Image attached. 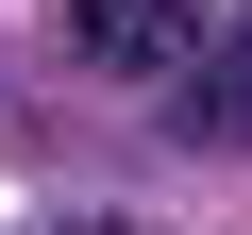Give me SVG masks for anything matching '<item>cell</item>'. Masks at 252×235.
<instances>
[{
    "instance_id": "1",
    "label": "cell",
    "mask_w": 252,
    "mask_h": 235,
    "mask_svg": "<svg viewBox=\"0 0 252 235\" xmlns=\"http://www.w3.org/2000/svg\"><path fill=\"white\" fill-rule=\"evenodd\" d=\"M219 17H235V0H51V51L84 84H185L219 51Z\"/></svg>"
},
{
    "instance_id": "2",
    "label": "cell",
    "mask_w": 252,
    "mask_h": 235,
    "mask_svg": "<svg viewBox=\"0 0 252 235\" xmlns=\"http://www.w3.org/2000/svg\"><path fill=\"white\" fill-rule=\"evenodd\" d=\"M168 101H185V151H252V0L219 17V51H202Z\"/></svg>"
}]
</instances>
